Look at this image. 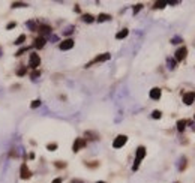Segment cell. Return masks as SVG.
Wrapping results in <instances>:
<instances>
[{"label": "cell", "instance_id": "cell-3", "mask_svg": "<svg viewBox=\"0 0 195 183\" xmlns=\"http://www.w3.org/2000/svg\"><path fill=\"white\" fill-rule=\"evenodd\" d=\"M188 56V48L186 47H180L176 51V54H174V59H176V62H182V60H185V57Z\"/></svg>", "mask_w": 195, "mask_h": 183}, {"label": "cell", "instance_id": "cell-24", "mask_svg": "<svg viewBox=\"0 0 195 183\" xmlns=\"http://www.w3.org/2000/svg\"><path fill=\"white\" fill-rule=\"evenodd\" d=\"M141 8H143V5H141V3H138V5H135V6H134V14H137V12H140V11H141Z\"/></svg>", "mask_w": 195, "mask_h": 183}, {"label": "cell", "instance_id": "cell-18", "mask_svg": "<svg viewBox=\"0 0 195 183\" xmlns=\"http://www.w3.org/2000/svg\"><path fill=\"white\" fill-rule=\"evenodd\" d=\"M185 168H186V158H182V159H180V167H179V170L183 171Z\"/></svg>", "mask_w": 195, "mask_h": 183}, {"label": "cell", "instance_id": "cell-16", "mask_svg": "<svg viewBox=\"0 0 195 183\" xmlns=\"http://www.w3.org/2000/svg\"><path fill=\"white\" fill-rule=\"evenodd\" d=\"M83 21H84V23H93V21H95V17L90 15V14H84V15H83Z\"/></svg>", "mask_w": 195, "mask_h": 183}, {"label": "cell", "instance_id": "cell-8", "mask_svg": "<svg viewBox=\"0 0 195 183\" xmlns=\"http://www.w3.org/2000/svg\"><path fill=\"white\" fill-rule=\"evenodd\" d=\"M84 146H86V141H84L83 138H77V140H75V143H74V146H72V150L77 153V152H78V150H81V149H83Z\"/></svg>", "mask_w": 195, "mask_h": 183}, {"label": "cell", "instance_id": "cell-12", "mask_svg": "<svg viewBox=\"0 0 195 183\" xmlns=\"http://www.w3.org/2000/svg\"><path fill=\"white\" fill-rule=\"evenodd\" d=\"M128 35H129V30L128 29H123V30H120L117 35H116V39H125Z\"/></svg>", "mask_w": 195, "mask_h": 183}, {"label": "cell", "instance_id": "cell-13", "mask_svg": "<svg viewBox=\"0 0 195 183\" xmlns=\"http://www.w3.org/2000/svg\"><path fill=\"white\" fill-rule=\"evenodd\" d=\"M39 33H41V35H50V33H51V27L50 26H41L39 27Z\"/></svg>", "mask_w": 195, "mask_h": 183}, {"label": "cell", "instance_id": "cell-22", "mask_svg": "<svg viewBox=\"0 0 195 183\" xmlns=\"http://www.w3.org/2000/svg\"><path fill=\"white\" fill-rule=\"evenodd\" d=\"M27 27L32 29V30H35V29H36V24H35L33 21H27Z\"/></svg>", "mask_w": 195, "mask_h": 183}, {"label": "cell", "instance_id": "cell-9", "mask_svg": "<svg viewBox=\"0 0 195 183\" xmlns=\"http://www.w3.org/2000/svg\"><path fill=\"white\" fill-rule=\"evenodd\" d=\"M110 57H111V56H110L108 53H104V54H101V56H98V57H96V59H95V60H93L92 63H89V65H87V68H89L90 65H93V63H101V62L110 60Z\"/></svg>", "mask_w": 195, "mask_h": 183}, {"label": "cell", "instance_id": "cell-5", "mask_svg": "<svg viewBox=\"0 0 195 183\" xmlns=\"http://www.w3.org/2000/svg\"><path fill=\"white\" fill-rule=\"evenodd\" d=\"M20 176H21V179H24V180H27V179L32 177V171L29 170L27 164H23V165H21V168H20Z\"/></svg>", "mask_w": 195, "mask_h": 183}, {"label": "cell", "instance_id": "cell-27", "mask_svg": "<svg viewBox=\"0 0 195 183\" xmlns=\"http://www.w3.org/2000/svg\"><path fill=\"white\" fill-rule=\"evenodd\" d=\"M47 147H48V150H56V149H57V144H56V143H54V144H48Z\"/></svg>", "mask_w": 195, "mask_h": 183}, {"label": "cell", "instance_id": "cell-11", "mask_svg": "<svg viewBox=\"0 0 195 183\" xmlns=\"http://www.w3.org/2000/svg\"><path fill=\"white\" fill-rule=\"evenodd\" d=\"M45 42H47V39H45V38H42V36H39V38H36V39H35V47H36V48H44Z\"/></svg>", "mask_w": 195, "mask_h": 183}, {"label": "cell", "instance_id": "cell-19", "mask_svg": "<svg viewBox=\"0 0 195 183\" xmlns=\"http://www.w3.org/2000/svg\"><path fill=\"white\" fill-rule=\"evenodd\" d=\"M161 116H162V113H161L159 110H155V111L152 113V117H153V119H161Z\"/></svg>", "mask_w": 195, "mask_h": 183}, {"label": "cell", "instance_id": "cell-2", "mask_svg": "<svg viewBox=\"0 0 195 183\" xmlns=\"http://www.w3.org/2000/svg\"><path fill=\"white\" fill-rule=\"evenodd\" d=\"M39 65H41V57L36 53H30V56H29V66L32 69H36Z\"/></svg>", "mask_w": 195, "mask_h": 183}, {"label": "cell", "instance_id": "cell-28", "mask_svg": "<svg viewBox=\"0 0 195 183\" xmlns=\"http://www.w3.org/2000/svg\"><path fill=\"white\" fill-rule=\"evenodd\" d=\"M26 74V68H21L20 71H17V75H24Z\"/></svg>", "mask_w": 195, "mask_h": 183}, {"label": "cell", "instance_id": "cell-26", "mask_svg": "<svg viewBox=\"0 0 195 183\" xmlns=\"http://www.w3.org/2000/svg\"><path fill=\"white\" fill-rule=\"evenodd\" d=\"M177 42H182V38H180V36H174V38L171 39V44H177Z\"/></svg>", "mask_w": 195, "mask_h": 183}, {"label": "cell", "instance_id": "cell-1", "mask_svg": "<svg viewBox=\"0 0 195 183\" xmlns=\"http://www.w3.org/2000/svg\"><path fill=\"white\" fill-rule=\"evenodd\" d=\"M144 156H146V147H143V146H140V147L137 149V155H135V161H134V167H132V170H134V171H137V170H138V167H140V164H141V161L144 159Z\"/></svg>", "mask_w": 195, "mask_h": 183}, {"label": "cell", "instance_id": "cell-32", "mask_svg": "<svg viewBox=\"0 0 195 183\" xmlns=\"http://www.w3.org/2000/svg\"><path fill=\"white\" fill-rule=\"evenodd\" d=\"M98 183H105V182H98Z\"/></svg>", "mask_w": 195, "mask_h": 183}, {"label": "cell", "instance_id": "cell-14", "mask_svg": "<svg viewBox=\"0 0 195 183\" xmlns=\"http://www.w3.org/2000/svg\"><path fill=\"white\" fill-rule=\"evenodd\" d=\"M108 20H111V15H108V14H99L98 15V21L99 23H104V21H108Z\"/></svg>", "mask_w": 195, "mask_h": 183}, {"label": "cell", "instance_id": "cell-4", "mask_svg": "<svg viewBox=\"0 0 195 183\" xmlns=\"http://www.w3.org/2000/svg\"><path fill=\"white\" fill-rule=\"evenodd\" d=\"M126 141H128L126 135H117L116 140L113 141V147H114V149H120V147H123L126 144Z\"/></svg>", "mask_w": 195, "mask_h": 183}, {"label": "cell", "instance_id": "cell-23", "mask_svg": "<svg viewBox=\"0 0 195 183\" xmlns=\"http://www.w3.org/2000/svg\"><path fill=\"white\" fill-rule=\"evenodd\" d=\"M39 105H41V101H39V99H36V101L32 102V108H38Z\"/></svg>", "mask_w": 195, "mask_h": 183}, {"label": "cell", "instance_id": "cell-6", "mask_svg": "<svg viewBox=\"0 0 195 183\" xmlns=\"http://www.w3.org/2000/svg\"><path fill=\"white\" fill-rule=\"evenodd\" d=\"M194 101H195V92H188L183 95V104L185 105H191V104H194Z\"/></svg>", "mask_w": 195, "mask_h": 183}, {"label": "cell", "instance_id": "cell-17", "mask_svg": "<svg viewBox=\"0 0 195 183\" xmlns=\"http://www.w3.org/2000/svg\"><path fill=\"white\" fill-rule=\"evenodd\" d=\"M165 6H167V2H156V3L153 5L155 9H162V8H165Z\"/></svg>", "mask_w": 195, "mask_h": 183}, {"label": "cell", "instance_id": "cell-33", "mask_svg": "<svg viewBox=\"0 0 195 183\" xmlns=\"http://www.w3.org/2000/svg\"><path fill=\"white\" fill-rule=\"evenodd\" d=\"M176 183H179V182H176Z\"/></svg>", "mask_w": 195, "mask_h": 183}, {"label": "cell", "instance_id": "cell-15", "mask_svg": "<svg viewBox=\"0 0 195 183\" xmlns=\"http://www.w3.org/2000/svg\"><path fill=\"white\" fill-rule=\"evenodd\" d=\"M186 125H188L186 120H179V122H177V131H179V132H183L185 128H186Z\"/></svg>", "mask_w": 195, "mask_h": 183}, {"label": "cell", "instance_id": "cell-25", "mask_svg": "<svg viewBox=\"0 0 195 183\" xmlns=\"http://www.w3.org/2000/svg\"><path fill=\"white\" fill-rule=\"evenodd\" d=\"M72 30H74V27L71 26V27H68L66 30H65V32H63V35H65V36H66V35H71V33H72Z\"/></svg>", "mask_w": 195, "mask_h": 183}, {"label": "cell", "instance_id": "cell-20", "mask_svg": "<svg viewBox=\"0 0 195 183\" xmlns=\"http://www.w3.org/2000/svg\"><path fill=\"white\" fill-rule=\"evenodd\" d=\"M167 62H168L170 69H174V68H176V60H173V59H167Z\"/></svg>", "mask_w": 195, "mask_h": 183}, {"label": "cell", "instance_id": "cell-10", "mask_svg": "<svg viewBox=\"0 0 195 183\" xmlns=\"http://www.w3.org/2000/svg\"><path fill=\"white\" fill-rule=\"evenodd\" d=\"M150 98L152 99H155V101H158V99L161 98V89H158V87H153L152 90H150Z\"/></svg>", "mask_w": 195, "mask_h": 183}, {"label": "cell", "instance_id": "cell-21", "mask_svg": "<svg viewBox=\"0 0 195 183\" xmlns=\"http://www.w3.org/2000/svg\"><path fill=\"white\" fill-rule=\"evenodd\" d=\"M24 41H26V36H24V35H21V36L17 39V41H15V44H17V45H21Z\"/></svg>", "mask_w": 195, "mask_h": 183}, {"label": "cell", "instance_id": "cell-31", "mask_svg": "<svg viewBox=\"0 0 195 183\" xmlns=\"http://www.w3.org/2000/svg\"><path fill=\"white\" fill-rule=\"evenodd\" d=\"M51 183H62V179H54Z\"/></svg>", "mask_w": 195, "mask_h": 183}, {"label": "cell", "instance_id": "cell-7", "mask_svg": "<svg viewBox=\"0 0 195 183\" xmlns=\"http://www.w3.org/2000/svg\"><path fill=\"white\" fill-rule=\"evenodd\" d=\"M74 47V41L72 39H65L63 42H60L59 48L62 50V51H66V50H71Z\"/></svg>", "mask_w": 195, "mask_h": 183}, {"label": "cell", "instance_id": "cell-30", "mask_svg": "<svg viewBox=\"0 0 195 183\" xmlns=\"http://www.w3.org/2000/svg\"><path fill=\"white\" fill-rule=\"evenodd\" d=\"M38 77H39V71L33 72V75H32V78H38Z\"/></svg>", "mask_w": 195, "mask_h": 183}, {"label": "cell", "instance_id": "cell-29", "mask_svg": "<svg viewBox=\"0 0 195 183\" xmlns=\"http://www.w3.org/2000/svg\"><path fill=\"white\" fill-rule=\"evenodd\" d=\"M17 6H26V3H14L12 8H17Z\"/></svg>", "mask_w": 195, "mask_h": 183}]
</instances>
